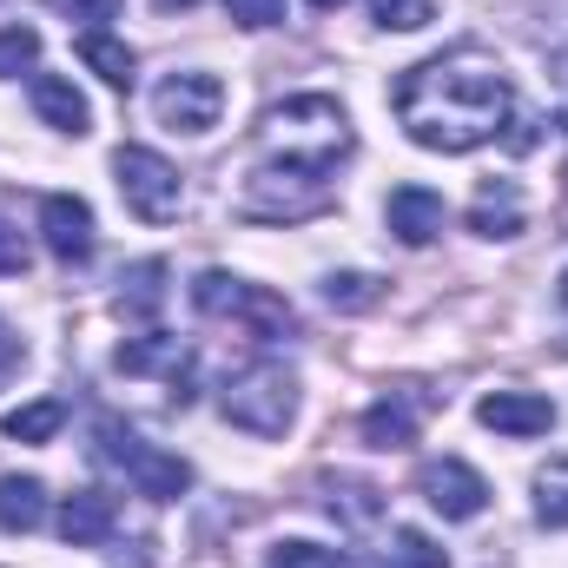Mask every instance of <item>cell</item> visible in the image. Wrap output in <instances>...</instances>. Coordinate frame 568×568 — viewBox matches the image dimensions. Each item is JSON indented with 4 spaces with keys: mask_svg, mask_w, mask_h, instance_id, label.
<instances>
[{
    "mask_svg": "<svg viewBox=\"0 0 568 568\" xmlns=\"http://www.w3.org/2000/svg\"><path fill=\"white\" fill-rule=\"evenodd\" d=\"M562 133H568V113H562Z\"/></svg>",
    "mask_w": 568,
    "mask_h": 568,
    "instance_id": "obj_35",
    "label": "cell"
},
{
    "mask_svg": "<svg viewBox=\"0 0 568 568\" xmlns=\"http://www.w3.org/2000/svg\"><path fill=\"white\" fill-rule=\"evenodd\" d=\"M476 424L523 443V436H549V429H556V404L536 397V390H489V397L476 404Z\"/></svg>",
    "mask_w": 568,
    "mask_h": 568,
    "instance_id": "obj_12",
    "label": "cell"
},
{
    "mask_svg": "<svg viewBox=\"0 0 568 568\" xmlns=\"http://www.w3.org/2000/svg\"><path fill=\"white\" fill-rule=\"evenodd\" d=\"M317 496H324V516L344 523V529H377L384 523V489L364 483V476H324Z\"/></svg>",
    "mask_w": 568,
    "mask_h": 568,
    "instance_id": "obj_15",
    "label": "cell"
},
{
    "mask_svg": "<svg viewBox=\"0 0 568 568\" xmlns=\"http://www.w3.org/2000/svg\"><path fill=\"white\" fill-rule=\"evenodd\" d=\"M80 67L100 73L113 93H133V80H140V53H133L120 33H106V27H100V33H80Z\"/></svg>",
    "mask_w": 568,
    "mask_h": 568,
    "instance_id": "obj_18",
    "label": "cell"
},
{
    "mask_svg": "<svg viewBox=\"0 0 568 568\" xmlns=\"http://www.w3.org/2000/svg\"><path fill=\"white\" fill-rule=\"evenodd\" d=\"M272 568H364V562H351L337 549H317V542H278L272 549Z\"/></svg>",
    "mask_w": 568,
    "mask_h": 568,
    "instance_id": "obj_27",
    "label": "cell"
},
{
    "mask_svg": "<svg viewBox=\"0 0 568 568\" xmlns=\"http://www.w3.org/2000/svg\"><path fill=\"white\" fill-rule=\"evenodd\" d=\"M311 7H317V13H331V7H344V0H311Z\"/></svg>",
    "mask_w": 568,
    "mask_h": 568,
    "instance_id": "obj_33",
    "label": "cell"
},
{
    "mask_svg": "<svg viewBox=\"0 0 568 568\" xmlns=\"http://www.w3.org/2000/svg\"><path fill=\"white\" fill-rule=\"evenodd\" d=\"M265 145H272V159L337 172V159L351 152V120L331 93H297V100L265 113Z\"/></svg>",
    "mask_w": 568,
    "mask_h": 568,
    "instance_id": "obj_2",
    "label": "cell"
},
{
    "mask_svg": "<svg viewBox=\"0 0 568 568\" xmlns=\"http://www.w3.org/2000/svg\"><path fill=\"white\" fill-rule=\"evenodd\" d=\"M371 20L390 27V33H417V27L436 20V7L429 0H371Z\"/></svg>",
    "mask_w": 568,
    "mask_h": 568,
    "instance_id": "obj_26",
    "label": "cell"
},
{
    "mask_svg": "<svg viewBox=\"0 0 568 568\" xmlns=\"http://www.w3.org/2000/svg\"><path fill=\"white\" fill-rule=\"evenodd\" d=\"M417 496H424L443 523H476V516L489 509V483H483L463 456H436V463H424V469H417Z\"/></svg>",
    "mask_w": 568,
    "mask_h": 568,
    "instance_id": "obj_9",
    "label": "cell"
},
{
    "mask_svg": "<svg viewBox=\"0 0 568 568\" xmlns=\"http://www.w3.org/2000/svg\"><path fill=\"white\" fill-rule=\"evenodd\" d=\"M384 219H390V232H397L404 245H436L443 225H449V205H443V192H429V185H397L390 205H384Z\"/></svg>",
    "mask_w": 568,
    "mask_h": 568,
    "instance_id": "obj_13",
    "label": "cell"
},
{
    "mask_svg": "<svg viewBox=\"0 0 568 568\" xmlns=\"http://www.w3.org/2000/svg\"><path fill=\"white\" fill-rule=\"evenodd\" d=\"M509 106H516L509 73L483 47L436 53L397 80V120L424 152H476L483 140L503 133Z\"/></svg>",
    "mask_w": 568,
    "mask_h": 568,
    "instance_id": "obj_1",
    "label": "cell"
},
{
    "mask_svg": "<svg viewBox=\"0 0 568 568\" xmlns=\"http://www.w3.org/2000/svg\"><path fill=\"white\" fill-rule=\"evenodd\" d=\"M225 13H232L239 27L265 33V27H278V20H284V0H225Z\"/></svg>",
    "mask_w": 568,
    "mask_h": 568,
    "instance_id": "obj_30",
    "label": "cell"
},
{
    "mask_svg": "<svg viewBox=\"0 0 568 568\" xmlns=\"http://www.w3.org/2000/svg\"><path fill=\"white\" fill-rule=\"evenodd\" d=\"M113 523H120V509H113V496H100V489H80V496L60 503V542H67V549H100V542L113 536Z\"/></svg>",
    "mask_w": 568,
    "mask_h": 568,
    "instance_id": "obj_17",
    "label": "cell"
},
{
    "mask_svg": "<svg viewBox=\"0 0 568 568\" xmlns=\"http://www.w3.org/2000/svg\"><path fill=\"white\" fill-rule=\"evenodd\" d=\"M390 556H397V568H449V556L429 542L424 529H397V549Z\"/></svg>",
    "mask_w": 568,
    "mask_h": 568,
    "instance_id": "obj_28",
    "label": "cell"
},
{
    "mask_svg": "<svg viewBox=\"0 0 568 568\" xmlns=\"http://www.w3.org/2000/svg\"><path fill=\"white\" fill-rule=\"evenodd\" d=\"M126 377H165L172 384V404H192V344H179L172 331H145V337H126L120 357H113Z\"/></svg>",
    "mask_w": 568,
    "mask_h": 568,
    "instance_id": "obj_10",
    "label": "cell"
},
{
    "mask_svg": "<svg viewBox=\"0 0 568 568\" xmlns=\"http://www.w3.org/2000/svg\"><path fill=\"white\" fill-rule=\"evenodd\" d=\"M331 205V172L317 165H291V159H265L245 192H239V212L245 219H311Z\"/></svg>",
    "mask_w": 568,
    "mask_h": 568,
    "instance_id": "obj_6",
    "label": "cell"
},
{
    "mask_svg": "<svg viewBox=\"0 0 568 568\" xmlns=\"http://www.w3.org/2000/svg\"><path fill=\"white\" fill-rule=\"evenodd\" d=\"M113 179H120L126 212L145 219V225H165V219H179V205H185L179 165H172V159H159L152 145H120V152H113Z\"/></svg>",
    "mask_w": 568,
    "mask_h": 568,
    "instance_id": "obj_7",
    "label": "cell"
},
{
    "mask_svg": "<svg viewBox=\"0 0 568 568\" xmlns=\"http://www.w3.org/2000/svg\"><path fill=\"white\" fill-rule=\"evenodd\" d=\"M165 258H140V265H126V278H120V311L126 317H152L159 304H165Z\"/></svg>",
    "mask_w": 568,
    "mask_h": 568,
    "instance_id": "obj_21",
    "label": "cell"
},
{
    "mask_svg": "<svg viewBox=\"0 0 568 568\" xmlns=\"http://www.w3.org/2000/svg\"><path fill=\"white\" fill-rule=\"evenodd\" d=\"M219 410H225V424H239L245 436H284L297 424V377L284 364H272V357H258V364L225 377Z\"/></svg>",
    "mask_w": 568,
    "mask_h": 568,
    "instance_id": "obj_3",
    "label": "cell"
},
{
    "mask_svg": "<svg viewBox=\"0 0 568 568\" xmlns=\"http://www.w3.org/2000/svg\"><path fill=\"white\" fill-rule=\"evenodd\" d=\"M192 304H199L205 317H239V324H245L252 337H265V344H278V337H291V331H297L291 297L265 291V284L232 278V272H219V265L192 278Z\"/></svg>",
    "mask_w": 568,
    "mask_h": 568,
    "instance_id": "obj_5",
    "label": "cell"
},
{
    "mask_svg": "<svg viewBox=\"0 0 568 568\" xmlns=\"http://www.w3.org/2000/svg\"><path fill=\"white\" fill-rule=\"evenodd\" d=\"M536 523L542 529H568V456H549L536 469Z\"/></svg>",
    "mask_w": 568,
    "mask_h": 568,
    "instance_id": "obj_23",
    "label": "cell"
},
{
    "mask_svg": "<svg viewBox=\"0 0 568 568\" xmlns=\"http://www.w3.org/2000/svg\"><path fill=\"white\" fill-rule=\"evenodd\" d=\"M27 258H33V252H27L20 225H13V219L0 212V278H20V272H27Z\"/></svg>",
    "mask_w": 568,
    "mask_h": 568,
    "instance_id": "obj_31",
    "label": "cell"
},
{
    "mask_svg": "<svg viewBox=\"0 0 568 568\" xmlns=\"http://www.w3.org/2000/svg\"><path fill=\"white\" fill-rule=\"evenodd\" d=\"M40 60V33L33 27H0V80H20Z\"/></svg>",
    "mask_w": 568,
    "mask_h": 568,
    "instance_id": "obj_25",
    "label": "cell"
},
{
    "mask_svg": "<svg viewBox=\"0 0 568 568\" xmlns=\"http://www.w3.org/2000/svg\"><path fill=\"white\" fill-rule=\"evenodd\" d=\"M93 449H100V463L126 469V476H133V489L152 496V503H179V496L192 489V463H185V456H172V449H152L140 429L120 424V417H100V424H93Z\"/></svg>",
    "mask_w": 568,
    "mask_h": 568,
    "instance_id": "obj_4",
    "label": "cell"
},
{
    "mask_svg": "<svg viewBox=\"0 0 568 568\" xmlns=\"http://www.w3.org/2000/svg\"><path fill=\"white\" fill-rule=\"evenodd\" d=\"M469 232H476V239H523V232H529V212H523L516 179H489V185L469 199Z\"/></svg>",
    "mask_w": 568,
    "mask_h": 568,
    "instance_id": "obj_14",
    "label": "cell"
},
{
    "mask_svg": "<svg viewBox=\"0 0 568 568\" xmlns=\"http://www.w3.org/2000/svg\"><path fill=\"white\" fill-rule=\"evenodd\" d=\"M357 429H364L371 449H410V443H417V410H410L404 397H377Z\"/></svg>",
    "mask_w": 568,
    "mask_h": 568,
    "instance_id": "obj_20",
    "label": "cell"
},
{
    "mask_svg": "<svg viewBox=\"0 0 568 568\" xmlns=\"http://www.w3.org/2000/svg\"><path fill=\"white\" fill-rule=\"evenodd\" d=\"M47 7H53V13H67V20H80L87 33H100L106 20H120V7H126V0H47Z\"/></svg>",
    "mask_w": 568,
    "mask_h": 568,
    "instance_id": "obj_29",
    "label": "cell"
},
{
    "mask_svg": "<svg viewBox=\"0 0 568 568\" xmlns=\"http://www.w3.org/2000/svg\"><path fill=\"white\" fill-rule=\"evenodd\" d=\"M33 113L53 126V133H93V106H87V93L67 80V73H40L33 80Z\"/></svg>",
    "mask_w": 568,
    "mask_h": 568,
    "instance_id": "obj_16",
    "label": "cell"
},
{
    "mask_svg": "<svg viewBox=\"0 0 568 568\" xmlns=\"http://www.w3.org/2000/svg\"><path fill=\"white\" fill-rule=\"evenodd\" d=\"M562 304H568V272H562Z\"/></svg>",
    "mask_w": 568,
    "mask_h": 568,
    "instance_id": "obj_34",
    "label": "cell"
},
{
    "mask_svg": "<svg viewBox=\"0 0 568 568\" xmlns=\"http://www.w3.org/2000/svg\"><path fill=\"white\" fill-rule=\"evenodd\" d=\"M40 239L60 265H87L93 258V205L80 192H47L40 199Z\"/></svg>",
    "mask_w": 568,
    "mask_h": 568,
    "instance_id": "obj_11",
    "label": "cell"
},
{
    "mask_svg": "<svg viewBox=\"0 0 568 568\" xmlns=\"http://www.w3.org/2000/svg\"><path fill=\"white\" fill-rule=\"evenodd\" d=\"M152 113H159V126H172V133H212L219 126V113H225V80L219 73H199V67H185V73H172V80H159V93H152Z\"/></svg>",
    "mask_w": 568,
    "mask_h": 568,
    "instance_id": "obj_8",
    "label": "cell"
},
{
    "mask_svg": "<svg viewBox=\"0 0 568 568\" xmlns=\"http://www.w3.org/2000/svg\"><path fill=\"white\" fill-rule=\"evenodd\" d=\"M67 424V404H53V397H40V404H20V410H7L0 429L13 436V443H53Z\"/></svg>",
    "mask_w": 568,
    "mask_h": 568,
    "instance_id": "obj_22",
    "label": "cell"
},
{
    "mask_svg": "<svg viewBox=\"0 0 568 568\" xmlns=\"http://www.w3.org/2000/svg\"><path fill=\"white\" fill-rule=\"evenodd\" d=\"M20 364V344H13V324L0 317V371H13Z\"/></svg>",
    "mask_w": 568,
    "mask_h": 568,
    "instance_id": "obj_32",
    "label": "cell"
},
{
    "mask_svg": "<svg viewBox=\"0 0 568 568\" xmlns=\"http://www.w3.org/2000/svg\"><path fill=\"white\" fill-rule=\"evenodd\" d=\"M47 523V483L40 476H0V529L33 536Z\"/></svg>",
    "mask_w": 568,
    "mask_h": 568,
    "instance_id": "obj_19",
    "label": "cell"
},
{
    "mask_svg": "<svg viewBox=\"0 0 568 568\" xmlns=\"http://www.w3.org/2000/svg\"><path fill=\"white\" fill-rule=\"evenodd\" d=\"M324 297H331V311H371L384 297V284L371 278V272H331L324 278Z\"/></svg>",
    "mask_w": 568,
    "mask_h": 568,
    "instance_id": "obj_24",
    "label": "cell"
}]
</instances>
